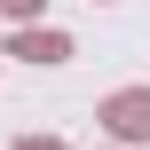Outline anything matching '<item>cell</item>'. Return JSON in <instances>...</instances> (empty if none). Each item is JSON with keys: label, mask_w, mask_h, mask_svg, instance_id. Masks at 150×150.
I'll use <instances>...</instances> for the list:
<instances>
[{"label": "cell", "mask_w": 150, "mask_h": 150, "mask_svg": "<svg viewBox=\"0 0 150 150\" xmlns=\"http://www.w3.org/2000/svg\"><path fill=\"white\" fill-rule=\"evenodd\" d=\"M111 127L119 134H150V95H119L111 103Z\"/></svg>", "instance_id": "obj_1"}, {"label": "cell", "mask_w": 150, "mask_h": 150, "mask_svg": "<svg viewBox=\"0 0 150 150\" xmlns=\"http://www.w3.org/2000/svg\"><path fill=\"white\" fill-rule=\"evenodd\" d=\"M0 8H8V16H40V0H0Z\"/></svg>", "instance_id": "obj_3"}, {"label": "cell", "mask_w": 150, "mask_h": 150, "mask_svg": "<svg viewBox=\"0 0 150 150\" xmlns=\"http://www.w3.org/2000/svg\"><path fill=\"white\" fill-rule=\"evenodd\" d=\"M16 55H32V63H63V55H71V40H55V32H40V40H32V32H24V40H16Z\"/></svg>", "instance_id": "obj_2"}]
</instances>
